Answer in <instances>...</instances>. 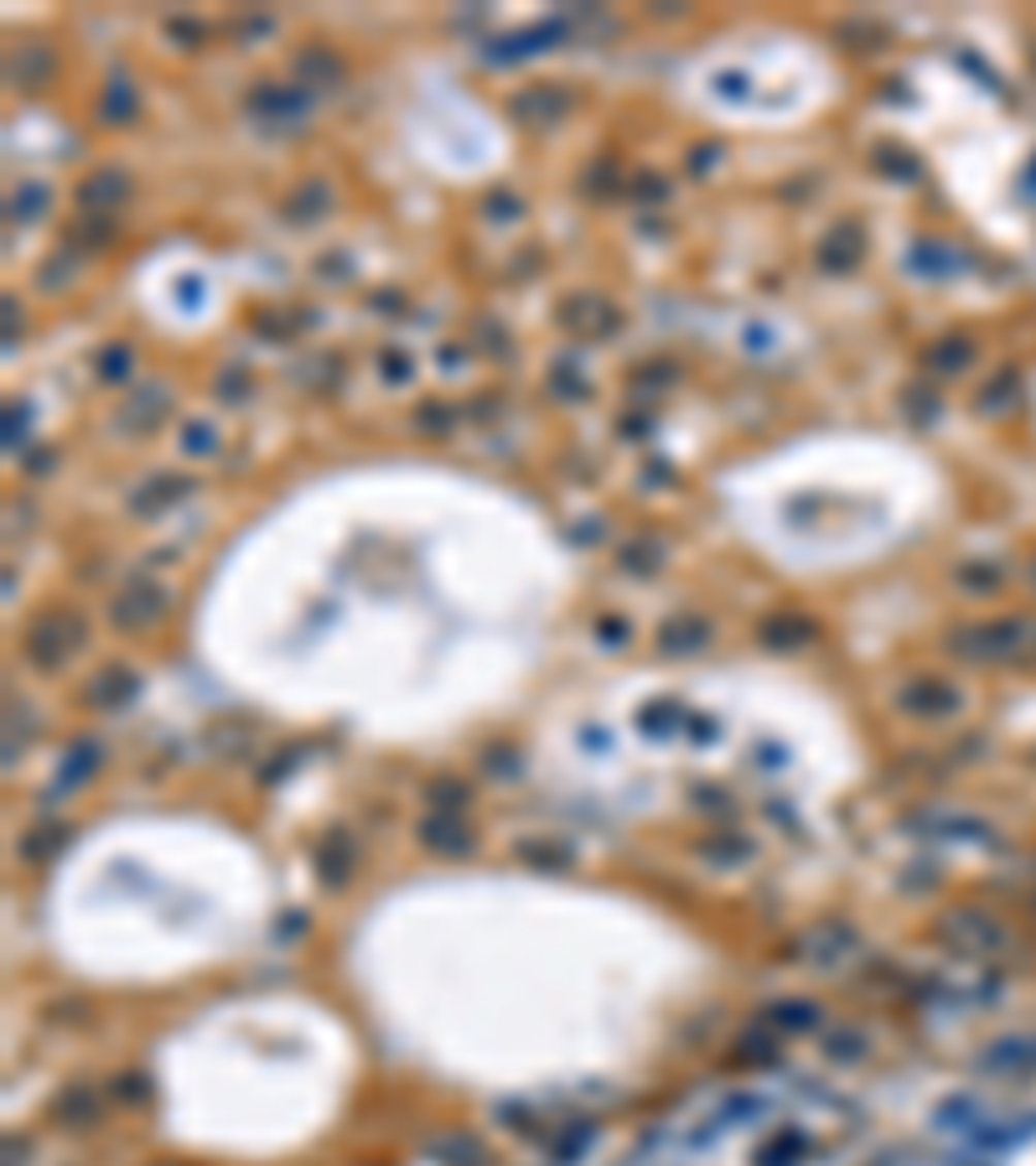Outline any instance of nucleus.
<instances>
[{
    "label": "nucleus",
    "mask_w": 1036,
    "mask_h": 1166,
    "mask_svg": "<svg viewBox=\"0 0 1036 1166\" xmlns=\"http://www.w3.org/2000/svg\"><path fill=\"white\" fill-rule=\"evenodd\" d=\"M79 643H84L79 617H37V622L27 627V658H32L37 669H58Z\"/></svg>",
    "instance_id": "obj_1"
},
{
    "label": "nucleus",
    "mask_w": 1036,
    "mask_h": 1166,
    "mask_svg": "<svg viewBox=\"0 0 1036 1166\" xmlns=\"http://www.w3.org/2000/svg\"><path fill=\"white\" fill-rule=\"evenodd\" d=\"M166 607H171L166 586H156V581H130V586H125V591L115 596L109 617H115V627H125V633H140V627L161 622V617H166Z\"/></svg>",
    "instance_id": "obj_2"
},
{
    "label": "nucleus",
    "mask_w": 1036,
    "mask_h": 1166,
    "mask_svg": "<svg viewBox=\"0 0 1036 1166\" xmlns=\"http://www.w3.org/2000/svg\"><path fill=\"white\" fill-rule=\"evenodd\" d=\"M249 110L275 120V125H301V115L311 110V89H285V84H259L249 94Z\"/></svg>",
    "instance_id": "obj_3"
},
{
    "label": "nucleus",
    "mask_w": 1036,
    "mask_h": 1166,
    "mask_svg": "<svg viewBox=\"0 0 1036 1166\" xmlns=\"http://www.w3.org/2000/svg\"><path fill=\"white\" fill-rule=\"evenodd\" d=\"M125 197H130V177H125L120 166H99V172H89L84 187H79V208H84V213H120Z\"/></svg>",
    "instance_id": "obj_4"
},
{
    "label": "nucleus",
    "mask_w": 1036,
    "mask_h": 1166,
    "mask_svg": "<svg viewBox=\"0 0 1036 1166\" xmlns=\"http://www.w3.org/2000/svg\"><path fill=\"white\" fill-rule=\"evenodd\" d=\"M53 68H58V58H53V48H42V42H22V48H11V58H6V73H11V84H22L27 94L48 89Z\"/></svg>",
    "instance_id": "obj_5"
},
{
    "label": "nucleus",
    "mask_w": 1036,
    "mask_h": 1166,
    "mask_svg": "<svg viewBox=\"0 0 1036 1166\" xmlns=\"http://www.w3.org/2000/svg\"><path fill=\"white\" fill-rule=\"evenodd\" d=\"M565 110H570V99H565L560 89H550V84H534V89H524V94L513 99V120H524V125H534V130L555 125Z\"/></svg>",
    "instance_id": "obj_6"
},
{
    "label": "nucleus",
    "mask_w": 1036,
    "mask_h": 1166,
    "mask_svg": "<svg viewBox=\"0 0 1036 1166\" xmlns=\"http://www.w3.org/2000/svg\"><path fill=\"white\" fill-rule=\"evenodd\" d=\"M560 321L570 327V332H617V311L601 301V296H570L565 306H560Z\"/></svg>",
    "instance_id": "obj_7"
},
{
    "label": "nucleus",
    "mask_w": 1036,
    "mask_h": 1166,
    "mask_svg": "<svg viewBox=\"0 0 1036 1166\" xmlns=\"http://www.w3.org/2000/svg\"><path fill=\"white\" fill-rule=\"evenodd\" d=\"M109 239H115V213H79V223L68 228V244H73L79 254L104 249Z\"/></svg>",
    "instance_id": "obj_8"
},
{
    "label": "nucleus",
    "mask_w": 1036,
    "mask_h": 1166,
    "mask_svg": "<svg viewBox=\"0 0 1036 1166\" xmlns=\"http://www.w3.org/2000/svg\"><path fill=\"white\" fill-rule=\"evenodd\" d=\"M855 259H860V228L840 223V228L819 244V265H824V270H850Z\"/></svg>",
    "instance_id": "obj_9"
},
{
    "label": "nucleus",
    "mask_w": 1036,
    "mask_h": 1166,
    "mask_svg": "<svg viewBox=\"0 0 1036 1166\" xmlns=\"http://www.w3.org/2000/svg\"><path fill=\"white\" fill-rule=\"evenodd\" d=\"M295 73L311 84V89H337L342 84V63L326 53V48H311V53H301L295 58Z\"/></svg>",
    "instance_id": "obj_10"
},
{
    "label": "nucleus",
    "mask_w": 1036,
    "mask_h": 1166,
    "mask_svg": "<svg viewBox=\"0 0 1036 1166\" xmlns=\"http://www.w3.org/2000/svg\"><path fill=\"white\" fill-rule=\"evenodd\" d=\"M420 835H426V846H431V851H446V856L472 851V835H467L457 820H426V825H420Z\"/></svg>",
    "instance_id": "obj_11"
},
{
    "label": "nucleus",
    "mask_w": 1036,
    "mask_h": 1166,
    "mask_svg": "<svg viewBox=\"0 0 1036 1166\" xmlns=\"http://www.w3.org/2000/svg\"><path fill=\"white\" fill-rule=\"evenodd\" d=\"M187 493H192L187 478H156L151 493H146V488L135 493V509H140V514H156V509H166V498H187Z\"/></svg>",
    "instance_id": "obj_12"
},
{
    "label": "nucleus",
    "mask_w": 1036,
    "mask_h": 1166,
    "mask_svg": "<svg viewBox=\"0 0 1036 1166\" xmlns=\"http://www.w3.org/2000/svg\"><path fill=\"white\" fill-rule=\"evenodd\" d=\"M809 638H814V622H804V617H778V622H762V643L793 648V643H809Z\"/></svg>",
    "instance_id": "obj_13"
},
{
    "label": "nucleus",
    "mask_w": 1036,
    "mask_h": 1166,
    "mask_svg": "<svg viewBox=\"0 0 1036 1166\" xmlns=\"http://www.w3.org/2000/svg\"><path fill=\"white\" fill-rule=\"evenodd\" d=\"M135 104H140V99H135V89H130L125 79H115V84L104 89V104H99V110H104V120H130V115H135Z\"/></svg>",
    "instance_id": "obj_14"
},
{
    "label": "nucleus",
    "mask_w": 1036,
    "mask_h": 1166,
    "mask_svg": "<svg viewBox=\"0 0 1036 1166\" xmlns=\"http://www.w3.org/2000/svg\"><path fill=\"white\" fill-rule=\"evenodd\" d=\"M711 633H705V622H689V633H679V622H668V633H663V648L668 653H679V648H700Z\"/></svg>",
    "instance_id": "obj_15"
},
{
    "label": "nucleus",
    "mask_w": 1036,
    "mask_h": 1166,
    "mask_svg": "<svg viewBox=\"0 0 1036 1166\" xmlns=\"http://www.w3.org/2000/svg\"><path fill=\"white\" fill-rule=\"evenodd\" d=\"M94 762H99V751H94V746H79V757L68 762V772H58V789H73V784H79V777H84Z\"/></svg>",
    "instance_id": "obj_16"
},
{
    "label": "nucleus",
    "mask_w": 1036,
    "mask_h": 1166,
    "mask_svg": "<svg viewBox=\"0 0 1036 1166\" xmlns=\"http://www.w3.org/2000/svg\"><path fill=\"white\" fill-rule=\"evenodd\" d=\"M99 373H109V383H125V373H130V347H109V352L99 358Z\"/></svg>",
    "instance_id": "obj_17"
},
{
    "label": "nucleus",
    "mask_w": 1036,
    "mask_h": 1166,
    "mask_svg": "<svg viewBox=\"0 0 1036 1166\" xmlns=\"http://www.w3.org/2000/svg\"><path fill=\"white\" fill-rule=\"evenodd\" d=\"M11 208H17V218H42L37 208H48V192H42V187H27V192L11 197Z\"/></svg>",
    "instance_id": "obj_18"
},
{
    "label": "nucleus",
    "mask_w": 1036,
    "mask_h": 1166,
    "mask_svg": "<svg viewBox=\"0 0 1036 1166\" xmlns=\"http://www.w3.org/2000/svg\"><path fill=\"white\" fill-rule=\"evenodd\" d=\"M63 835H68V830H48V840H32V846H27V856H32V861H42L53 846H63Z\"/></svg>",
    "instance_id": "obj_19"
},
{
    "label": "nucleus",
    "mask_w": 1036,
    "mask_h": 1166,
    "mask_svg": "<svg viewBox=\"0 0 1036 1166\" xmlns=\"http://www.w3.org/2000/svg\"><path fill=\"white\" fill-rule=\"evenodd\" d=\"M420 421H426V431H431V426H436V431H446V410H441V405H426V410H420Z\"/></svg>",
    "instance_id": "obj_20"
},
{
    "label": "nucleus",
    "mask_w": 1036,
    "mask_h": 1166,
    "mask_svg": "<svg viewBox=\"0 0 1036 1166\" xmlns=\"http://www.w3.org/2000/svg\"><path fill=\"white\" fill-rule=\"evenodd\" d=\"M488 208H493V218H513V203H508V197H493Z\"/></svg>",
    "instance_id": "obj_21"
},
{
    "label": "nucleus",
    "mask_w": 1036,
    "mask_h": 1166,
    "mask_svg": "<svg viewBox=\"0 0 1036 1166\" xmlns=\"http://www.w3.org/2000/svg\"><path fill=\"white\" fill-rule=\"evenodd\" d=\"M6 332H11V342H17V296H6Z\"/></svg>",
    "instance_id": "obj_22"
}]
</instances>
